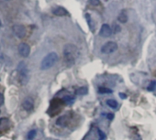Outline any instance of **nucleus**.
<instances>
[{"instance_id": "nucleus-1", "label": "nucleus", "mask_w": 156, "mask_h": 140, "mask_svg": "<svg viewBox=\"0 0 156 140\" xmlns=\"http://www.w3.org/2000/svg\"><path fill=\"white\" fill-rule=\"evenodd\" d=\"M78 55V49L75 45L68 43L63 48V59L67 67H72L75 63L76 57Z\"/></svg>"}, {"instance_id": "nucleus-2", "label": "nucleus", "mask_w": 156, "mask_h": 140, "mask_svg": "<svg viewBox=\"0 0 156 140\" xmlns=\"http://www.w3.org/2000/svg\"><path fill=\"white\" fill-rule=\"evenodd\" d=\"M58 59H59V57H58L57 53H55V52L49 53L42 60V61L41 63V69L43 70V71H45V70H48V69L51 68L58 61Z\"/></svg>"}, {"instance_id": "nucleus-3", "label": "nucleus", "mask_w": 156, "mask_h": 140, "mask_svg": "<svg viewBox=\"0 0 156 140\" xmlns=\"http://www.w3.org/2000/svg\"><path fill=\"white\" fill-rule=\"evenodd\" d=\"M18 73H19V82L21 85H25L29 82V70L24 61L20 62L18 66Z\"/></svg>"}, {"instance_id": "nucleus-4", "label": "nucleus", "mask_w": 156, "mask_h": 140, "mask_svg": "<svg viewBox=\"0 0 156 140\" xmlns=\"http://www.w3.org/2000/svg\"><path fill=\"white\" fill-rule=\"evenodd\" d=\"M118 50V44L114 41H108L101 47V52L104 54H111Z\"/></svg>"}, {"instance_id": "nucleus-5", "label": "nucleus", "mask_w": 156, "mask_h": 140, "mask_svg": "<svg viewBox=\"0 0 156 140\" xmlns=\"http://www.w3.org/2000/svg\"><path fill=\"white\" fill-rule=\"evenodd\" d=\"M12 30H13L14 34L20 39H23L27 34L26 28L23 25H14L12 27Z\"/></svg>"}, {"instance_id": "nucleus-6", "label": "nucleus", "mask_w": 156, "mask_h": 140, "mask_svg": "<svg viewBox=\"0 0 156 140\" xmlns=\"http://www.w3.org/2000/svg\"><path fill=\"white\" fill-rule=\"evenodd\" d=\"M19 53L20 56L26 58L30 55V47L27 43H20L19 45Z\"/></svg>"}, {"instance_id": "nucleus-7", "label": "nucleus", "mask_w": 156, "mask_h": 140, "mask_svg": "<svg viewBox=\"0 0 156 140\" xmlns=\"http://www.w3.org/2000/svg\"><path fill=\"white\" fill-rule=\"evenodd\" d=\"M111 34H112V29L110 28V26L108 25V24H103L101 26V29H100V31H99V35L101 37L108 38Z\"/></svg>"}, {"instance_id": "nucleus-8", "label": "nucleus", "mask_w": 156, "mask_h": 140, "mask_svg": "<svg viewBox=\"0 0 156 140\" xmlns=\"http://www.w3.org/2000/svg\"><path fill=\"white\" fill-rule=\"evenodd\" d=\"M22 107L24 110L26 111H31L34 107V102H33V99L30 98V97H28L26 98L23 103H22Z\"/></svg>"}, {"instance_id": "nucleus-9", "label": "nucleus", "mask_w": 156, "mask_h": 140, "mask_svg": "<svg viewBox=\"0 0 156 140\" xmlns=\"http://www.w3.org/2000/svg\"><path fill=\"white\" fill-rule=\"evenodd\" d=\"M52 14L57 17H64L68 15V11L62 7H56L52 9Z\"/></svg>"}, {"instance_id": "nucleus-10", "label": "nucleus", "mask_w": 156, "mask_h": 140, "mask_svg": "<svg viewBox=\"0 0 156 140\" xmlns=\"http://www.w3.org/2000/svg\"><path fill=\"white\" fill-rule=\"evenodd\" d=\"M10 126L9 120L8 118H1L0 119V133H3L8 130Z\"/></svg>"}, {"instance_id": "nucleus-11", "label": "nucleus", "mask_w": 156, "mask_h": 140, "mask_svg": "<svg viewBox=\"0 0 156 140\" xmlns=\"http://www.w3.org/2000/svg\"><path fill=\"white\" fill-rule=\"evenodd\" d=\"M68 123H69V118L67 115H62L56 121V125L59 126H62V127L66 126L68 125Z\"/></svg>"}, {"instance_id": "nucleus-12", "label": "nucleus", "mask_w": 156, "mask_h": 140, "mask_svg": "<svg viewBox=\"0 0 156 140\" xmlns=\"http://www.w3.org/2000/svg\"><path fill=\"white\" fill-rule=\"evenodd\" d=\"M118 20L120 22V23H126L128 21V16L127 14L125 13V11H121L120 14L118 16Z\"/></svg>"}, {"instance_id": "nucleus-13", "label": "nucleus", "mask_w": 156, "mask_h": 140, "mask_svg": "<svg viewBox=\"0 0 156 140\" xmlns=\"http://www.w3.org/2000/svg\"><path fill=\"white\" fill-rule=\"evenodd\" d=\"M86 19H87V24H88L90 29H91L92 31H94L95 24H94V22H93V20H92V19H91V16H90L89 14H86Z\"/></svg>"}, {"instance_id": "nucleus-14", "label": "nucleus", "mask_w": 156, "mask_h": 140, "mask_svg": "<svg viewBox=\"0 0 156 140\" xmlns=\"http://www.w3.org/2000/svg\"><path fill=\"white\" fill-rule=\"evenodd\" d=\"M107 104L110 107V108H113V109H116L118 107V102L116 100H113V99H109L107 101Z\"/></svg>"}, {"instance_id": "nucleus-15", "label": "nucleus", "mask_w": 156, "mask_h": 140, "mask_svg": "<svg viewBox=\"0 0 156 140\" xmlns=\"http://www.w3.org/2000/svg\"><path fill=\"white\" fill-rule=\"evenodd\" d=\"M62 101H63V103H64V104H73V103L74 98H73V96H71V95H67V96H64V97L62 98Z\"/></svg>"}, {"instance_id": "nucleus-16", "label": "nucleus", "mask_w": 156, "mask_h": 140, "mask_svg": "<svg viewBox=\"0 0 156 140\" xmlns=\"http://www.w3.org/2000/svg\"><path fill=\"white\" fill-rule=\"evenodd\" d=\"M87 94V87H81L76 90V94L77 95H85Z\"/></svg>"}, {"instance_id": "nucleus-17", "label": "nucleus", "mask_w": 156, "mask_h": 140, "mask_svg": "<svg viewBox=\"0 0 156 140\" xmlns=\"http://www.w3.org/2000/svg\"><path fill=\"white\" fill-rule=\"evenodd\" d=\"M98 93L99 94H112V90L109 89V88H107V87H100L98 88Z\"/></svg>"}, {"instance_id": "nucleus-18", "label": "nucleus", "mask_w": 156, "mask_h": 140, "mask_svg": "<svg viewBox=\"0 0 156 140\" xmlns=\"http://www.w3.org/2000/svg\"><path fill=\"white\" fill-rule=\"evenodd\" d=\"M36 135V130H30L29 133H28V139L29 140H32Z\"/></svg>"}, {"instance_id": "nucleus-19", "label": "nucleus", "mask_w": 156, "mask_h": 140, "mask_svg": "<svg viewBox=\"0 0 156 140\" xmlns=\"http://www.w3.org/2000/svg\"><path fill=\"white\" fill-rule=\"evenodd\" d=\"M155 87H156V82L155 81H151V84H150V85L148 86V90L149 91H153L154 89H155Z\"/></svg>"}, {"instance_id": "nucleus-20", "label": "nucleus", "mask_w": 156, "mask_h": 140, "mask_svg": "<svg viewBox=\"0 0 156 140\" xmlns=\"http://www.w3.org/2000/svg\"><path fill=\"white\" fill-rule=\"evenodd\" d=\"M113 30H112V32L113 33H115V34H117V33H119L120 30H121V29H120V27L119 26V25H117V24H114V26H113Z\"/></svg>"}, {"instance_id": "nucleus-21", "label": "nucleus", "mask_w": 156, "mask_h": 140, "mask_svg": "<svg viewBox=\"0 0 156 140\" xmlns=\"http://www.w3.org/2000/svg\"><path fill=\"white\" fill-rule=\"evenodd\" d=\"M89 3L91 6L97 7V6L100 5V0H89Z\"/></svg>"}, {"instance_id": "nucleus-22", "label": "nucleus", "mask_w": 156, "mask_h": 140, "mask_svg": "<svg viewBox=\"0 0 156 140\" xmlns=\"http://www.w3.org/2000/svg\"><path fill=\"white\" fill-rule=\"evenodd\" d=\"M98 135H99V140H104L106 138V135L100 129H98Z\"/></svg>"}, {"instance_id": "nucleus-23", "label": "nucleus", "mask_w": 156, "mask_h": 140, "mask_svg": "<svg viewBox=\"0 0 156 140\" xmlns=\"http://www.w3.org/2000/svg\"><path fill=\"white\" fill-rule=\"evenodd\" d=\"M4 104V95L2 94H0V106L3 105Z\"/></svg>"}, {"instance_id": "nucleus-24", "label": "nucleus", "mask_w": 156, "mask_h": 140, "mask_svg": "<svg viewBox=\"0 0 156 140\" xmlns=\"http://www.w3.org/2000/svg\"><path fill=\"white\" fill-rule=\"evenodd\" d=\"M108 118L109 119V120H111V119H113L114 118V114H108Z\"/></svg>"}, {"instance_id": "nucleus-25", "label": "nucleus", "mask_w": 156, "mask_h": 140, "mask_svg": "<svg viewBox=\"0 0 156 140\" xmlns=\"http://www.w3.org/2000/svg\"><path fill=\"white\" fill-rule=\"evenodd\" d=\"M119 95H120V97H121V98H126V97H127V95H125V94H120Z\"/></svg>"}, {"instance_id": "nucleus-26", "label": "nucleus", "mask_w": 156, "mask_h": 140, "mask_svg": "<svg viewBox=\"0 0 156 140\" xmlns=\"http://www.w3.org/2000/svg\"><path fill=\"white\" fill-rule=\"evenodd\" d=\"M153 75H154V76H155V77H156V71H155V72H154V73H153Z\"/></svg>"}, {"instance_id": "nucleus-27", "label": "nucleus", "mask_w": 156, "mask_h": 140, "mask_svg": "<svg viewBox=\"0 0 156 140\" xmlns=\"http://www.w3.org/2000/svg\"><path fill=\"white\" fill-rule=\"evenodd\" d=\"M2 26V23H1V21H0V27H1Z\"/></svg>"}]
</instances>
